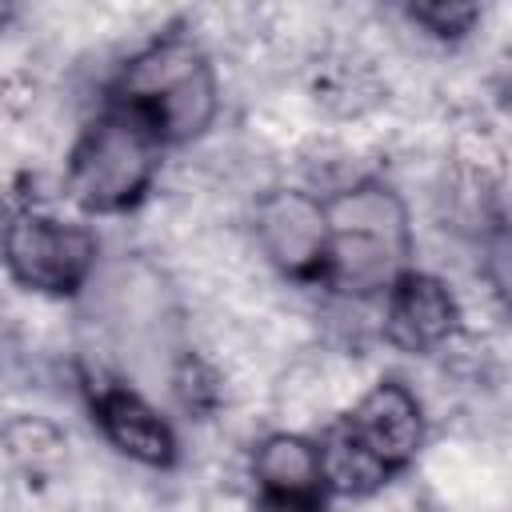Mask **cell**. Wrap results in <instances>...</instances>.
<instances>
[{"instance_id": "1", "label": "cell", "mask_w": 512, "mask_h": 512, "mask_svg": "<svg viewBox=\"0 0 512 512\" xmlns=\"http://www.w3.org/2000/svg\"><path fill=\"white\" fill-rule=\"evenodd\" d=\"M120 104L132 108L160 136V144H184L204 136L216 120V72L192 40L168 36L124 68Z\"/></svg>"}, {"instance_id": "2", "label": "cell", "mask_w": 512, "mask_h": 512, "mask_svg": "<svg viewBox=\"0 0 512 512\" xmlns=\"http://www.w3.org/2000/svg\"><path fill=\"white\" fill-rule=\"evenodd\" d=\"M160 136L124 104L104 112L72 148L68 196L84 212H124L144 200L160 168Z\"/></svg>"}, {"instance_id": "3", "label": "cell", "mask_w": 512, "mask_h": 512, "mask_svg": "<svg viewBox=\"0 0 512 512\" xmlns=\"http://www.w3.org/2000/svg\"><path fill=\"white\" fill-rule=\"evenodd\" d=\"M0 256L20 288L40 296H72L96 272V232L84 220L20 208L0 232Z\"/></svg>"}, {"instance_id": "4", "label": "cell", "mask_w": 512, "mask_h": 512, "mask_svg": "<svg viewBox=\"0 0 512 512\" xmlns=\"http://www.w3.org/2000/svg\"><path fill=\"white\" fill-rule=\"evenodd\" d=\"M256 240L284 276L296 280L324 276L328 240H332L324 200L304 188H272L256 204Z\"/></svg>"}, {"instance_id": "5", "label": "cell", "mask_w": 512, "mask_h": 512, "mask_svg": "<svg viewBox=\"0 0 512 512\" xmlns=\"http://www.w3.org/2000/svg\"><path fill=\"white\" fill-rule=\"evenodd\" d=\"M340 428L392 476L408 468L424 444V408L416 392L400 380H380L372 384L356 408L340 420Z\"/></svg>"}, {"instance_id": "6", "label": "cell", "mask_w": 512, "mask_h": 512, "mask_svg": "<svg viewBox=\"0 0 512 512\" xmlns=\"http://www.w3.org/2000/svg\"><path fill=\"white\" fill-rule=\"evenodd\" d=\"M384 332L404 352H436L460 332V304L440 276L408 268L384 292Z\"/></svg>"}, {"instance_id": "7", "label": "cell", "mask_w": 512, "mask_h": 512, "mask_svg": "<svg viewBox=\"0 0 512 512\" xmlns=\"http://www.w3.org/2000/svg\"><path fill=\"white\" fill-rule=\"evenodd\" d=\"M92 416L104 432V440L144 464V468H168L176 460V436L168 428V420L132 388H120V384H100L96 396H92Z\"/></svg>"}, {"instance_id": "8", "label": "cell", "mask_w": 512, "mask_h": 512, "mask_svg": "<svg viewBox=\"0 0 512 512\" xmlns=\"http://www.w3.org/2000/svg\"><path fill=\"white\" fill-rule=\"evenodd\" d=\"M324 216H328V232L372 236V240H384V244H396V248H408L412 252L408 208L380 180H356V184L336 188L324 200Z\"/></svg>"}, {"instance_id": "9", "label": "cell", "mask_w": 512, "mask_h": 512, "mask_svg": "<svg viewBox=\"0 0 512 512\" xmlns=\"http://www.w3.org/2000/svg\"><path fill=\"white\" fill-rule=\"evenodd\" d=\"M252 472L260 480L264 500H320V448L296 432H272L256 444Z\"/></svg>"}, {"instance_id": "10", "label": "cell", "mask_w": 512, "mask_h": 512, "mask_svg": "<svg viewBox=\"0 0 512 512\" xmlns=\"http://www.w3.org/2000/svg\"><path fill=\"white\" fill-rule=\"evenodd\" d=\"M320 448V476L324 488L340 492V496H372L392 472L384 464H376L340 424L316 444Z\"/></svg>"}, {"instance_id": "11", "label": "cell", "mask_w": 512, "mask_h": 512, "mask_svg": "<svg viewBox=\"0 0 512 512\" xmlns=\"http://www.w3.org/2000/svg\"><path fill=\"white\" fill-rule=\"evenodd\" d=\"M0 448L24 472H52L68 452V436L48 416L16 412V416H8L0 424Z\"/></svg>"}, {"instance_id": "12", "label": "cell", "mask_w": 512, "mask_h": 512, "mask_svg": "<svg viewBox=\"0 0 512 512\" xmlns=\"http://www.w3.org/2000/svg\"><path fill=\"white\" fill-rule=\"evenodd\" d=\"M408 20L436 40H460L480 20V8L468 0H420V4H408Z\"/></svg>"}, {"instance_id": "13", "label": "cell", "mask_w": 512, "mask_h": 512, "mask_svg": "<svg viewBox=\"0 0 512 512\" xmlns=\"http://www.w3.org/2000/svg\"><path fill=\"white\" fill-rule=\"evenodd\" d=\"M264 512H320V500H264Z\"/></svg>"}, {"instance_id": "14", "label": "cell", "mask_w": 512, "mask_h": 512, "mask_svg": "<svg viewBox=\"0 0 512 512\" xmlns=\"http://www.w3.org/2000/svg\"><path fill=\"white\" fill-rule=\"evenodd\" d=\"M8 24H12V8H8V4H0V32H4Z\"/></svg>"}]
</instances>
